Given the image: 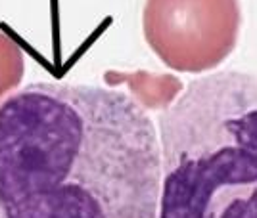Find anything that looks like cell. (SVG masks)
I'll return each mask as SVG.
<instances>
[{"mask_svg": "<svg viewBox=\"0 0 257 218\" xmlns=\"http://www.w3.org/2000/svg\"><path fill=\"white\" fill-rule=\"evenodd\" d=\"M161 148L125 92L33 82L0 104V218H158Z\"/></svg>", "mask_w": 257, "mask_h": 218, "instance_id": "1", "label": "cell"}, {"mask_svg": "<svg viewBox=\"0 0 257 218\" xmlns=\"http://www.w3.org/2000/svg\"><path fill=\"white\" fill-rule=\"evenodd\" d=\"M158 218H257V75L192 80L160 115Z\"/></svg>", "mask_w": 257, "mask_h": 218, "instance_id": "2", "label": "cell"}, {"mask_svg": "<svg viewBox=\"0 0 257 218\" xmlns=\"http://www.w3.org/2000/svg\"><path fill=\"white\" fill-rule=\"evenodd\" d=\"M242 25L238 0H146L142 31L161 64L205 73L234 52Z\"/></svg>", "mask_w": 257, "mask_h": 218, "instance_id": "3", "label": "cell"}, {"mask_svg": "<svg viewBox=\"0 0 257 218\" xmlns=\"http://www.w3.org/2000/svg\"><path fill=\"white\" fill-rule=\"evenodd\" d=\"M107 84H128L135 96L142 102L144 109H167L173 100L181 94L182 82L171 75H150V73H117L107 71Z\"/></svg>", "mask_w": 257, "mask_h": 218, "instance_id": "4", "label": "cell"}, {"mask_svg": "<svg viewBox=\"0 0 257 218\" xmlns=\"http://www.w3.org/2000/svg\"><path fill=\"white\" fill-rule=\"evenodd\" d=\"M25 73L22 46L10 34L0 33V98L20 86Z\"/></svg>", "mask_w": 257, "mask_h": 218, "instance_id": "5", "label": "cell"}]
</instances>
